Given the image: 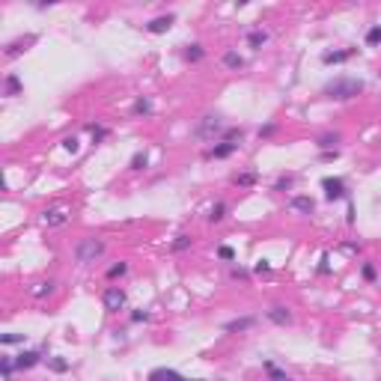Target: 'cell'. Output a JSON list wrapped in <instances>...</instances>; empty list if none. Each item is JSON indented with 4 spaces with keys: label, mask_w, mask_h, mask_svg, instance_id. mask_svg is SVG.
Returning a JSON list of instances; mask_svg holds the SVG:
<instances>
[{
    "label": "cell",
    "mask_w": 381,
    "mask_h": 381,
    "mask_svg": "<svg viewBox=\"0 0 381 381\" xmlns=\"http://www.w3.org/2000/svg\"><path fill=\"white\" fill-rule=\"evenodd\" d=\"M268 319H271L274 325H289V322H292V313H289L286 307H271V310H268Z\"/></svg>",
    "instance_id": "obj_15"
},
{
    "label": "cell",
    "mask_w": 381,
    "mask_h": 381,
    "mask_svg": "<svg viewBox=\"0 0 381 381\" xmlns=\"http://www.w3.org/2000/svg\"><path fill=\"white\" fill-rule=\"evenodd\" d=\"M173 21H176V15H161V18H152V21L146 24V30L149 33H167L173 27Z\"/></svg>",
    "instance_id": "obj_9"
},
{
    "label": "cell",
    "mask_w": 381,
    "mask_h": 381,
    "mask_svg": "<svg viewBox=\"0 0 381 381\" xmlns=\"http://www.w3.org/2000/svg\"><path fill=\"white\" fill-rule=\"evenodd\" d=\"M101 301H104V310L116 313V310H122V307H125V292H122L119 286H110V289H104Z\"/></svg>",
    "instance_id": "obj_4"
},
{
    "label": "cell",
    "mask_w": 381,
    "mask_h": 381,
    "mask_svg": "<svg viewBox=\"0 0 381 381\" xmlns=\"http://www.w3.org/2000/svg\"><path fill=\"white\" fill-rule=\"evenodd\" d=\"M87 131L93 134L95 140H101V137H107V128H101V125H87Z\"/></svg>",
    "instance_id": "obj_34"
},
{
    "label": "cell",
    "mask_w": 381,
    "mask_h": 381,
    "mask_svg": "<svg viewBox=\"0 0 381 381\" xmlns=\"http://www.w3.org/2000/svg\"><path fill=\"white\" fill-rule=\"evenodd\" d=\"M289 206H292L295 212H304V215H310V212L316 209L313 197H292V200H289Z\"/></svg>",
    "instance_id": "obj_13"
},
{
    "label": "cell",
    "mask_w": 381,
    "mask_h": 381,
    "mask_svg": "<svg viewBox=\"0 0 381 381\" xmlns=\"http://www.w3.org/2000/svg\"><path fill=\"white\" fill-rule=\"evenodd\" d=\"M63 149H66V152H78V137H66Z\"/></svg>",
    "instance_id": "obj_35"
},
{
    "label": "cell",
    "mask_w": 381,
    "mask_h": 381,
    "mask_svg": "<svg viewBox=\"0 0 381 381\" xmlns=\"http://www.w3.org/2000/svg\"><path fill=\"white\" fill-rule=\"evenodd\" d=\"M277 190H283V188H292V176H286V179H277V185H274Z\"/></svg>",
    "instance_id": "obj_37"
},
{
    "label": "cell",
    "mask_w": 381,
    "mask_h": 381,
    "mask_svg": "<svg viewBox=\"0 0 381 381\" xmlns=\"http://www.w3.org/2000/svg\"><path fill=\"white\" fill-rule=\"evenodd\" d=\"M203 54H206V51H203L200 45H190L188 51H185V60H190V63H197V60H203Z\"/></svg>",
    "instance_id": "obj_27"
},
{
    "label": "cell",
    "mask_w": 381,
    "mask_h": 381,
    "mask_svg": "<svg viewBox=\"0 0 381 381\" xmlns=\"http://www.w3.org/2000/svg\"><path fill=\"white\" fill-rule=\"evenodd\" d=\"M265 42H268V33L265 30H250L247 33V45H250V48H262Z\"/></svg>",
    "instance_id": "obj_20"
},
{
    "label": "cell",
    "mask_w": 381,
    "mask_h": 381,
    "mask_svg": "<svg viewBox=\"0 0 381 381\" xmlns=\"http://www.w3.org/2000/svg\"><path fill=\"white\" fill-rule=\"evenodd\" d=\"M42 223L45 226H63V223H69V212L66 209H45L42 212Z\"/></svg>",
    "instance_id": "obj_6"
},
{
    "label": "cell",
    "mask_w": 381,
    "mask_h": 381,
    "mask_svg": "<svg viewBox=\"0 0 381 381\" xmlns=\"http://www.w3.org/2000/svg\"><path fill=\"white\" fill-rule=\"evenodd\" d=\"M241 137H244L241 128H226L223 131V140H229V143H241Z\"/></svg>",
    "instance_id": "obj_25"
},
{
    "label": "cell",
    "mask_w": 381,
    "mask_h": 381,
    "mask_svg": "<svg viewBox=\"0 0 381 381\" xmlns=\"http://www.w3.org/2000/svg\"><path fill=\"white\" fill-rule=\"evenodd\" d=\"M253 325H256L253 316H244V319H232V322H226V325H223V331L235 334V331H247V328H253Z\"/></svg>",
    "instance_id": "obj_12"
},
{
    "label": "cell",
    "mask_w": 381,
    "mask_h": 381,
    "mask_svg": "<svg viewBox=\"0 0 381 381\" xmlns=\"http://www.w3.org/2000/svg\"><path fill=\"white\" fill-rule=\"evenodd\" d=\"M265 372H268V375H271L274 381H292V378H289V375L283 372V369H280V366L274 363V360H265Z\"/></svg>",
    "instance_id": "obj_19"
},
{
    "label": "cell",
    "mask_w": 381,
    "mask_h": 381,
    "mask_svg": "<svg viewBox=\"0 0 381 381\" xmlns=\"http://www.w3.org/2000/svg\"><path fill=\"white\" fill-rule=\"evenodd\" d=\"M218 131H223V119L218 116V113H209V116H203V119H200V125L194 128V134H197L200 140H212Z\"/></svg>",
    "instance_id": "obj_3"
},
{
    "label": "cell",
    "mask_w": 381,
    "mask_h": 381,
    "mask_svg": "<svg viewBox=\"0 0 381 381\" xmlns=\"http://www.w3.org/2000/svg\"><path fill=\"white\" fill-rule=\"evenodd\" d=\"M229 274H232V277H235V280H247V277H250V274H247V271H244V268H232V271H229Z\"/></svg>",
    "instance_id": "obj_36"
},
{
    "label": "cell",
    "mask_w": 381,
    "mask_h": 381,
    "mask_svg": "<svg viewBox=\"0 0 381 381\" xmlns=\"http://www.w3.org/2000/svg\"><path fill=\"white\" fill-rule=\"evenodd\" d=\"M33 42H36V36H24V39H15V42H9V45H6V57L12 60V57L24 54V51H27V45H33Z\"/></svg>",
    "instance_id": "obj_8"
},
{
    "label": "cell",
    "mask_w": 381,
    "mask_h": 381,
    "mask_svg": "<svg viewBox=\"0 0 381 381\" xmlns=\"http://www.w3.org/2000/svg\"><path fill=\"white\" fill-rule=\"evenodd\" d=\"M188 247H190V235H179V238L173 241L170 250H173V253H182V250H188Z\"/></svg>",
    "instance_id": "obj_24"
},
{
    "label": "cell",
    "mask_w": 381,
    "mask_h": 381,
    "mask_svg": "<svg viewBox=\"0 0 381 381\" xmlns=\"http://www.w3.org/2000/svg\"><path fill=\"white\" fill-rule=\"evenodd\" d=\"M223 66H229V69H241V66H244V60H241L235 51H226V54H223Z\"/></svg>",
    "instance_id": "obj_22"
},
{
    "label": "cell",
    "mask_w": 381,
    "mask_h": 381,
    "mask_svg": "<svg viewBox=\"0 0 381 381\" xmlns=\"http://www.w3.org/2000/svg\"><path fill=\"white\" fill-rule=\"evenodd\" d=\"M146 381H197V378H185V375H179L176 369L158 366V369H152V372H149V378H146Z\"/></svg>",
    "instance_id": "obj_7"
},
{
    "label": "cell",
    "mask_w": 381,
    "mask_h": 381,
    "mask_svg": "<svg viewBox=\"0 0 381 381\" xmlns=\"http://www.w3.org/2000/svg\"><path fill=\"white\" fill-rule=\"evenodd\" d=\"M21 93V81H18V75H9L6 78V95H18Z\"/></svg>",
    "instance_id": "obj_23"
},
{
    "label": "cell",
    "mask_w": 381,
    "mask_h": 381,
    "mask_svg": "<svg viewBox=\"0 0 381 381\" xmlns=\"http://www.w3.org/2000/svg\"><path fill=\"white\" fill-rule=\"evenodd\" d=\"M363 277H366V280H375V268H372V265H369V262H366V265H363Z\"/></svg>",
    "instance_id": "obj_39"
},
{
    "label": "cell",
    "mask_w": 381,
    "mask_h": 381,
    "mask_svg": "<svg viewBox=\"0 0 381 381\" xmlns=\"http://www.w3.org/2000/svg\"><path fill=\"white\" fill-rule=\"evenodd\" d=\"M39 360H42V354H39V351H21V354L15 357V366H18V369H33Z\"/></svg>",
    "instance_id": "obj_11"
},
{
    "label": "cell",
    "mask_w": 381,
    "mask_h": 381,
    "mask_svg": "<svg viewBox=\"0 0 381 381\" xmlns=\"http://www.w3.org/2000/svg\"><path fill=\"white\" fill-rule=\"evenodd\" d=\"M223 212H226V203H215V206H212V212H209V221L218 223L223 218Z\"/></svg>",
    "instance_id": "obj_26"
},
{
    "label": "cell",
    "mask_w": 381,
    "mask_h": 381,
    "mask_svg": "<svg viewBox=\"0 0 381 381\" xmlns=\"http://www.w3.org/2000/svg\"><path fill=\"white\" fill-rule=\"evenodd\" d=\"M131 110H134V116H149V113H152L155 107H152V101H149V98H137Z\"/></svg>",
    "instance_id": "obj_17"
},
{
    "label": "cell",
    "mask_w": 381,
    "mask_h": 381,
    "mask_svg": "<svg viewBox=\"0 0 381 381\" xmlns=\"http://www.w3.org/2000/svg\"><path fill=\"white\" fill-rule=\"evenodd\" d=\"M381 42V27H369L366 33V45H378Z\"/></svg>",
    "instance_id": "obj_33"
},
{
    "label": "cell",
    "mask_w": 381,
    "mask_h": 381,
    "mask_svg": "<svg viewBox=\"0 0 381 381\" xmlns=\"http://www.w3.org/2000/svg\"><path fill=\"white\" fill-rule=\"evenodd\" d=\"M268 268H271V262H268V259H262V262H256V274H265Z\"/></svg>",
    "instance_id": "obj_38"
},
{
    "label": "cell",
    "mask_w": 381,
    "mask_h": 381,
    "mask_svg": "<svg viewBox=\"0 0 381 381\" xmlns=\"http://www.w3.org/2000/svg\"><path fill=\"white\" fill-rule=\"evenodd\" d=\"M48 366H51L54 372H66V369H69V363H66L63 357H48Z\"/></svg>",
    "instance_id": "obj_29"
},
{
    "label": "cell",
    "mask_w": 381,
    "mask_h": 381,
    "mask_svg": "<svg viewBox=\"0 0 381 381\" xmlns=\"http://www.w3.org/2000/svg\"><path fill=\"white\" fill-rule=\"evenodd\" d=\"M0 343H3V346H15V343H24V337H21V334H3Z\"/></svg>",
    "instance_id": "obj_31"
},
{
    "label": "cell",
    "mask_w": 381,
    "mask_h": 381,
    "mask_svg": "<svg viewBox=\"0 0 381 381\" xmlns=\"http://www.w3.org/2000/svg\"><path fill=\"white\" fill-rule=\"evenodd\" d=\"M349 57H354V48H349V51H328L325 57H322V63H346Z\"/></svg>",
    "instance_id": "obj_14"
},
{
    "label": "cell",
    "mask_w": 381,
    "mask_h": 381,
    "mask_svg": "<svg viewBox=\"0 0 381 381\" xmlns=\"http://www.w3.org/2000/svg\"><path fill=\"white\" fill-rule=\"evenodd\" d=\"M322 188H325V197H328L331 203L346 197V185H343V179H322Z\"/></svg>",
    "instance_id": "obj_5"
},
{
    "label": "cell",
    "mask_w": 381,
    "mask_h": 381,
    "mask_svg": "<svg viewBox=\"0 0 381 381\" xmlns=\"http://www.w3.org/2000/svg\"><path fill=\"white\" fill-rule=\"evenodd\" d=\"M51 292H54V283H51V280H39V283H33V289H30L33 298H45V295H51Z\"/></svg>",
    "instance_id": "obj_16"
},
{
    "label": "cell",
    "mask_w": 381,
    "mask_h": 381,
    "mask_svg": "<svg viewBox=\"0 0 381 381\" xmlns=\"http://www.w3.org/2000/svg\"><path fill=\"white\" fill-rule=\"evenodd\" d=\"M0 369H3V378L12 381V372L18 369V366H15V357H12V354H3V360H0Z\"/></svg>",
    "instance_id": "obj_18"
},
{
    "label": "cell",
    "mask_w": 381,
    "mask_h": 381,
    "mask_svg": "<svg viewBox=\"0 0 381 381\" xmlns=\"http://www.w3.org/2000/svg\"><path fill=\"white\" fill-rule=\"evenodd\" d=\"M218 256H221V259H232L235 253H232V247H226V244H223L221 250H218Z\"/></svg>",
    "instance_id": "obj_40"
},
{
    "label": "cell",
    "mask_w": 381,
    "mask_h": 381,
    "mask_svg": "<svg viewBox=\"0 0 381 381\" xmlns=\"http://www.w3.org/2000/svg\"><path fill=\"white\" fill-rule=\"evenodd\" d=\"M357 93H363V81H357V78H337L325 87V95L337 98V101H349Z\"/></svg>",
    "instance_id": "obj_1"
},
{
    "label": "cell",
    "mask_w": 381,
    "mask_h": 381,
    "mask_svg": "<svg viewBox=\"0 0 381 381\" xmlns=\"http://www.w3.org/2000/svg\"><path fill=\"white\" fill-rule=\"evenodd\" d=\"M235 149H238V143H229V140H221V143H218L215 149H209L206 155H209V158H229V155H232Z\"/></svg>",
    "instance_id": "obj_10"
},
{
    "label": "cell",
    "mask_w": 381,
    "mask_h": 381,
    "mask_svg": "<svg viewBox=\"0 0 381 381\" xmlns=\"http://www.w3.org/2000/svg\"><path fill=\"white\" fill-rule=\"evenodd\" d=\"M146 152H137V155H134V158H131V170H143V167H146Z\"/></svg>",
    "instance_id": "obj_32"
},
{
    "label": "cell",
    "mask_w": 381,
    "mask_h": 381,
    "mask_svg": "<svg viewBox=\"0 0 381 381\" xmlns=\"http://www.w3.org/2000/svg\"><path fill=\"white\" fill-rule=\"evenodd\" d=\"M334 143H340V134H322L316 140L319 149H334Z\"/></svg>",
    "instance_id": "obj_21"
},
{
    "label": "cell",
    "mask_w": 381,
    "mask_h": 381,
    "mask_svg": "<svg viewBox=\"0 0 381 381\" xmlns=\"http://www.w3.org/2000/svg\"><path fill=\"white\" fill-rule=\"evenodd\" d=\"M235 185H241V188L256 185V173H241V176H235Z\"/></svg>",
    "instance_id": "obj_28"
},
{
    "label": "cell",
    "mask_w": 381,
    "mask_h": 381,
    "mask_svg": "<svg viewBox=\"0 0 381 381\" xmlns=\"http://www.w3.org/2000/svg\"><path fill=\"white\" fill-rule=\"evenodd\" d=\"M101 253H104V241L101 238H81L75 244V259L78 262H95Z\"/></svg>",
    "instance_id": "obj_2"
},
{
    "label": "cell",
    "mask_w": 381,
    "mask_h": 381,
    "mask_svg": "<svg viewBox=\"0 0 381 381\" xmlns=\"http://www.w3.org/2000/svg\"><path fill=\"white\" fill-rule=\"evenodd\" d=\"M125 271H128V265H125V262H119V265H110V268H107V277L113 280V277H122Z\"/></svg>",
    "instance_id": "obj_30"
}]
</instances>
